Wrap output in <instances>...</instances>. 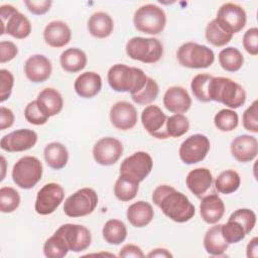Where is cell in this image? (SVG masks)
Masks as SVG:
<instances>
[{
    "label": "cell",
    "instance_id": "6da1fadb",
    "mask_svg": "<svg viewBox=\"0 0 258 258\" xmlns=\"http://www.w3.org/2000/svg\"><path fill=\"white\" fill-rule=\"evenodd\" d=\"M152 202L167 218L176 223L188 222L196 214L195 206L188 198L167 184L158 185L153 190Z\"/></svg>",
    "mask_w": 258,
    "mask_h": 258
},
{
    "label": "cell",
    "instance_id": "7a4b0ae2",
    "mask_svg": "<svg viewBox=\"0 0 258 258\" xmlns=\"http://www.w3.org/2000/svg\"><path fill=\"white\" fill-rule=\"evenodd\" d=\"M147 78L141 69L128 67L124 63L112 66L107 75L112 90L120 93H130L131 95L139 92L145 86Z\"/></svg>",
    "mask_w": 258,
    "mask_h": 258
},
{
    "label": "cell",
    "instance_id": "3957f363",
    "mask_svg": "<svg viewBox=\"0 0 258 258\" xmlns=\"http://www.w3.org/2000/svg\"><path fill=\"white\" fill-rule=\"evenodd\" d=\"M210 101H216L230 109L240 108L245 104L246 92L235 81L225 77H213L209 87Z\"/></svg>",
    "mask_w": 258,
    "mask_h": 258
},
{
    "label": "cell",
    "instance_id": "277c9868",
    "mask_svg": "<svg viewBox=\"0 0 258 258\" xmlns=\"http://www.w3.org/2000/svg\"><path fill=\"white\" fill-rule=\"evenodd\" d=\"M125 49L130 58L144 63L157 62L163 54L162 43L154 37H132L127 41Z\"/></svg>",
    "mask_w": 258,
    "mask_h": 258
},
{
    "label": "cell",
    "instance_id": "5b68a950",
    "mask_svg": "<svg viewBox=\"0 0 258 258\" xmlns=\"http://www.w3.org/2000/svg\"><path fill=\"white\" fill-rule=\"evenodd\" d=\"M133 23L138 31L155 35L164 29L166 15L159 6L155 4H145L135 11Z\"/></svg>",
    "mask_w": 258,
    "mask_h": 258
},
{
    "label": "cell",
    "instance_id": "8992f818",
    "mask_svg": "<svg viewBox=\"0 0 258 258\" xmlns=\"http://www.w3.org/2000/svg\"><path fill=\"white\" fill-rule=\"evenodd\" d=\"M176 57L182 67L188 69H207L215 61V53L210 47L191 41L178 47Z\"/></svg>",
    "mask_w": 258,
    "mask_h": 258
},
{
    "label": "cell",
    "instance_id": "52a82bcc",
    "mask_svg": "<svg viewBox=\"0 0 258 258\" xmlns=\"http://www.w3.org/2000/svg\"><path fill=\"white\" fill-rule=\"evenodd\" d=\"M1 17V35L9 34L17 39H24L31 32V23L29 19L20 13L14 6L4 4L0 7Z\"/></svg>",
    "mask_w": 258,
    "mask_h": 258
},
{
    "label": "cell",
    "instance_id": "ba28073f",
    "mask_svg": "<svg viewBox=\"0 0 258 258\" xmlns=\"http://www.w3.org/2000/svg\"><path fill=\"white\" fill-rule=\"evenodd\" d=\"M42 163L35 156H23L13 166L12 179L23 189L32 188L42 176Z\"/></svg>",
    "mask_w": 258,
    "mask_h": 258
},
{
    "label": "cell",
    "instance_id": "9c48e42d",
    "mask_svg": "<svg viewBox=\"0 0 258 258\" xmlns=\"http://www.w3.org/2000/svg\"><path fill=\"white\" fill-rule=\"evenodd\" d=\"M98 205V195L91 187H83L71 195L63 205V212L70 218L85 217L94 212Z\"/></svg>",
    "mask_w": 258,
    "mask_h": 258
},
{
    "label": "cell",
    "instance_id": "30bf717a",
    "mask_svg": "<svg viewBox=\"0 0 258 258\" xmlns=\"http://www.w3.org/2000/svg\"><path fill=\"white\" fill-rule=\"evenodd\" d=\"M152 167L153 160L150 154L145 151H137L122 161L120 165V175L141 182L151 172Z\"/></svg>",
    "mask_w": 258,
    "mask_h": 258
},
{
    "label": "cell",
    "instance_id": "8fae6325",
    "mask_svg": "<svg viewBox=\"0 0 258 258\" xmlns=\"http://www.w3.org/2000/svg\"><path fill=\"white\" fill-rule=\"evenodd\" d=\"M218 25L230 34L241 31L247 22V15L244 8L235 3H224L218 10L215 18Z\"/></svg>",
    "mask_w": 258,
    "mask_h": 258
},
{
    "label": "cell",
    "instance_id": "7c38bea8",
    "mask_svg": "<svg viewBox=\"0 0 258 258\" xmlns=\"http://www.w3.org/2000/svg\"><path fill=\"white\" fill-rule=\"evenodd\" d=\"M64 199V189L55 182L44 184L37 192L34 210L37 214L46 216L52 214L62 203Z\"/></svg>",
    "mask_w": 258,
    "mask_h": 258
},
{
    "label": "cell",
    "instance_id": "4fadbf2b",
    "mask_svg": "<svg viewBox=\"0 0 258 258\" xmlns=\"http://www.w3.org/2000/svg\"><path fill=\"white\" fill-rule=\"evenodd\" d=\"M210 140L203 134H194L187 137L180 145L178 153L180 160L185 164H195L205 159L210 150Z\"/></svg>",
    "mask_w": 258,
    "mask_h": 258
},
{
    "label": "cell",
    "instance_id": "5bb4252c",
    "mask_svg": "<svg viewBox=\"0 0 258 258\" xmlns=\"http://www.w3.org/2000/svg\"><path fill=\"white\" fill-rule=\"evenodd\" d=\"M55 232L63 238L69 250L76 253L88 249L92 242L91 231L83 225L63 224Z\"/></svg>",
    "mask_w": 258,
    "mask_h": 258
},
{
    "label": "cell",
    "instance_id": "9a60e30c",
    "mask_svg": "<svg viewBox=\"0 0 258 258\" xmlns=\"http://www.w3.org/2000/svg\"><path fill=\"white\" fill-rule=\"evenodd\" d=\"M123 154V144L114 137H104L93 147V157L101 165L115 164Z\"/></svg>",
    "mask_w": 258,
    "mask_h": 258
},
{
    "label": "cell",
    "instance_id": "2e32d148",
    "mask_svg": "<svg viewBox=\"0 0 258 258\" xmlns=\"http://www.w3.org/2000/svg\"><path fill=\"white\" fill-rule=\"evenodd\" d=\"M167 116L156 105H149L141 113V122L144 129L154 138L166 139Z\"/></svg>",
    "mask_w": 258,
    "mask_h": 258
},
{
    "label": "cell",
    "instance_id": "e0dca14e",
    "mask_svg": "<svg viewBox=\"0 0 258 258\" xmlns=\"http://www.w3.org/2000/svg\"><path fill=\"white\" fill-rule=\"evenodd\" d=\"M37 142V134L31 129H18L4 135L0 147L7 152H21L31 149Z\"/></svg>",
    "mask_w": 258,
    "mask_h": 258
},
{
    "label": "cell",
    "instance_id": "ac0fdd59",
    "mask_svg": "<svg viewBox=\"0 0 258 258\" xmlns=\"http://www.w3.org/2000/svg\"><path fill=\"white\" fill-rule=\"evenodd\" d=\"M138 115L135 107L126 101L115 103L110 109V121L112 125L122 131L130 130L137 124Z\"/></svg>",
    "mask_w": 258,
    "mask_h": 258
},
{
    "label": "cell",
    "instance_id": "d6986e66",
    "mask_svg": "<svg viewBox=\"0 0 258 258\" xmlns=\"http://www.w3.org/2000/svg\"><path fill=\"white\" fill-rule=\"evenodd\" d=\"M233 157L239 162H250L254 160L258 153V141L256 137L242 134L235 137L230 145Z\"/></svg>",
    "mask_w": 258,
    "mask_h": 258
},
{
    "label": "cell",
    "instance_id": "ffe728a7",
    "mask_svg": "<svg viewBox=\"0 0 258 258\" xmlns=\"http://www.w3.org/2000/svg\"><path fill=\"white\" fill-rule=\"evenodd\" d=\"M52 72L50 60L43 54H33L24 63V74L32 83H43Z\"/></svg>",
    "mask_w": 258,
    "mask_h": 258
},
{
    "label": "cell",
    "instance_id": "44dd1931",
    "mask_svg": "<svg viewBox=\"0 0 258 258\" xmlns=\"http://www.w3.org/2000/svg\"><path fill=\"white\" fill-rule=\"evenodd\" d=\"M163 105L171 113L183 114L190 108L191 98L184 88L173 86L164 93Z\"/></svg>",
    "mask_w": 258,
    "mask_h": 258
},
{
    "label": "cell",
    "instance_id": "7402d4cb",
    "mask_svg": "<svg viewBox=\"0 0 258 258\" xmlns=\"http://www.w3.org/2000/svg\"><path fill=\"white\" fill-rule=\"evenodd\" d=\"M213 174L206 167H199L190 170L185 178L188 189L199 199L207 196L213 185Z\"/></svg>",
    "mask_w": 258,
    "mask_h": 258
},
{
    "label": "cell",
    "instance_id": "603a6c76",
    "mask_svg": "<svg viewBox=\"0 0 258 258\" xmlns=\"http://www.w3.org/2000/svg\"><path fill=\"white\" fill-rule=\"evenodd\" d=\"M71 28L60 20L49 22L43 30V39L51 47H62L71 41Z\"/></svg>",
    "mask_w": 258,
    "mask_h": 258
},
{
    "label": "cell",
    "instance_id": "cb8c5ba5",
    "mask_svg": "<svg viewBox=\"0 0 258 258\" xmlns=\"http://www.w3.org/2000/svg\"><path fill=\"white\" fill-rule=\"evenodd\" d=\"M200 213L207 224H217L225 214V204L217 194L207 195L202 198Z\"/></svg>",
    "mask_w": 258,
    "mask_h": 258
},
{
    "label": "cell",
    "instance_id": "d4e9b609",
    "mask_svg": "<svg viewBox=\"0 0 258 258\" xmlns=\"http://www.w3.org/2000/svg\"><path fill=\"white\" fill-rule=\"evenodd\" d=\"M74 88L80 97L86 99L94 98L102 89V78L95 72L82 73L76 79Z\"/></svg>",
    "mask_w": 258,
    "mask_h": 258
},
{
    "label": "cell",
    "instance_id": "484cf974",
    "mask_svg": "<svg viewBox=\"0 0 258 258\" xmlns=\"http://www.w3.org/2000/svg\"><path fill=\"white\" fill-rule=\"evenodd\" d=\"M127 220L135 228H143L150 224L154 217L152 206L144 201L133 203L127 209Z\"/></svg>",
    "mask_w": 258,
    "mask_h": 258
},
{
    "label": "cell",
    "instance_id": "4316f807",
    "mask_svg": "<svg viewBox=\"0 0 258 258\" xmlns=\"http://www.w3.org/2000/svg\"><path fill=\"white\" fill-rule=\"evenodd\" d=\"M114 29V21L106 12H95L88 19V30L97 38H106Z\"/></svg>",
    "mask_w": 258,
    "mask_h": 258
},
{
    "label": "cell",
    "instance_id": "83f0119b",
    "mask_svg": "<svg viewBox=\"0 0 258 258\" xmlns=\"http://www.w3.org/2000/svg\"><path fill=\"white\" fill-rule=\"evenodd\" d=\"M221 227L222 225L212 226L205 234L204 247L207 253L210 255H223L229 247V244L223 238Z\"/></svg>",
    "mask_w": 258,
    "mask_h": 258
},
{
    "label": "cell",
    "instance_id": "f1b7e54d",
    "mask_svg": "<svg viewBox=\"0 0 258 258\" xmlns=\"http://www.w3.org/2000/svg\"><path fill=\"white\" fill-rule=\"evenodd\" d=\"M87 55L84 50L71 47L61 52L59 57V62L62 68L68 73H78L85 69L87 66Z\"/></svg>",
    "mask_w": 258,
    "mask_h": 258
},
{
    "label": "cell",
    "instance_id": "f546056e",
    "mask_svg": "<svg viewBox=\"0 0 258 258\" xmlns=\"http://www.w3.org/2000/svg\"><path fill=\"white\" fill-rule=\"evenodd\" d=\"M36 100L49 117L57 115L63 107V100L60 93L53 88L43 89L38 94Z\"/></svg>",
    "mask_w": 258,
    "mask_h": 258
},
{
    "label": "cell",
    "instance_id": "4dcf8cb0",
    "mask_svg": "<svg viewBox=\"0 0 258 258\" xmlns=\"http://www.w3.org/2000/svg\"><path fill=\"white\" fill-rule=\"evenodd\" d=\"M44 159L47 165L52 169L63 168L69 161V152L67 147L59 142H50L44 147Z\"/></svg>",
    "mask_w": 258,
    "mask_h": 258
},
{
    "label": "cell",
    "instance_id": "1f68e13d",
    "mask_svg": "<svg viewBox=\"0 0 258 258\" xmlns=\"http://www.w3.org/2000/svg\"><path fill=\"white\" fill-rule=\"evenodd\" d=\"M102 234L107 243L111 245H120L127 238V228L122 221L111 219L103 226Z\"/></svg>",
    "mask_w": 258,
    "mask_h": 258
},
{
    "label": "cell",
    "instance_id": "d6a6232c",
    "mask_svg": "<svg viewBox=\"0 0 258 258\" xmlns=\"http://www.w3.org/2000/svg\"><path fill=\"white\" fill-rule=\"evenodd\" d=\"M219 62L223 70L235 73L242 68L244 56L237 47L228 46L219 52Z\"/></svg>",
    "mask_w": 258,
    "mask_h": 258
},
{
    "label": "cell",
    "instance_id": "836d02e7",
    "mask_svg": "<svg viewBox=\"0 0 258 258\" xmlns=\"http://www.w3.org/2000/svg\"><path fill=\"white\" fill-rule=\"evenodd\" d=\"M241 184V177L239 173L232 169L222 171L215 180L216 189L224 195L235 192Z\"/></svg>",
    "mask_w": 258,
    "mask_h": 258
},
{
    "label": "cell",
    "instance_id": "e575fe53",
    "mask_svg": "<svg viewBox=\"0 0 258 258\" xmlns=\"http://www.w3.org/2000/svg\"><path fill=\"white\" fill-rule=\"evenodd\" d=\"M139 189V182L120 175L114 185V194L116 198L121 202H129L133 200Z\"/></svg>",
    "mask_w": 258,
    "mask_h": 258
},
{
    "label": "cell",
    "instance_id": "d590c367",
    "mask_svg": "<svg viewBox=\"0 0 258 258\" xmlns=\"http://www.w3.org/2000/svg\"><path fill=\"white\" fill-rule=\"evenodd\" d=\"M69 247L63 238L54 232L43 245V254L47 258H62L69 252Z\"/></svg>",
    "mask_w": 258,
    "mask_h": 258
},
{
    "label": "cell",
    "instance_id": "8d00e7d4",
    "mask_svg": "<svg viewBox=\"0 0 258 258\" xmlns=\"http://www.w3.org/2000/svg\"><path fill=\"white\" fill-rule=\"evenodd\" d=\"M206 38L207 41L209 43H211L214 46H224L226 44H228L233 35L226 32L225 30H223L217 23V21L215 19H213L212 21H210L206 27Z\"/></svg>",
    "mask_w": 258,
    "mask_h": 258
},
{
    "label": "cell",
    "instance_id": "74e56055",
    "mask_svg": "<svg viewBox=\"0 0 258 258\" xmlns=\"http://www.w3.org/2000/svg\"><path fill=\"white\" fill-rule=\"evenodd\" d=\"M215 126L223 132H230L237 128L239 116L232 109H222L214 117Z\"/></svg>",
    "mask_w": 258,
    "mask_h": 258
},
{
    "label": "cell",
    "instance_id": "f35d334b",
    "mask_svg": "<svg viewBox=\"0 0 258 258\" xmlns=\"http://www.w3.org/2000/svg\"><path fill=\"white\" fill-rule=\"evenodd\" d=\"M159 93V87L155 80L147 78L145 86L137 93L131 95L133 102L138 105H148L156 100Z\"/></svg>",
    "mask_w": 258,
    "mask_h": 258
},
{
    "label": "cell",
    "instance_id": "ab89813d",
    "mask_svg": "<svg viewBox=\"0 0 258 258\" xmlns=\"http://www.w3.org/2000/svg\"><path fill=\"white\" fill-rule=\"evenodd\" d=\"M213 76L208 74H199L194 77L190 83V89L196 97L201 102H210L209 87Z\"/></svg>",
    "mask_w": 258,
    "mask_h": 258
},
{
    "label": "cell",
    "instance_id": "60d3db41",
    "mask_svg": "<svg viewBox=\"0 0 258 258\" xmlns=\"http://www.w3.org/2000/svg\"><path fill=\"white\" fill-rule=\"evenodd\" d=\"M189 129V121L183 114H174L167 117L166 131L169 137L177 138L184 135Z\"/></svg>",
    "mask_w": 258,
    "mask_h": 258
},
{
    "label": "cell",
    "instance_id": "b9f144b4",
    "mask_svg": "<svg viewBox=\"0 0 258 258\" xmlns=\"http://www.w3.org/2000/svg\"><path fill=\"white\" fill-rule=\"evenodd\" d=\"M20 205V196L18 191L11 186H2L0 188V211L2 213H12Z\"/></svg>",
    "mask_w": 258,
    "mask_h": 258
},
{
    "label": "cell",
    "instance_id": "7bdbcfd3",
    "mask_svg": "<svg viewBox=\"0 0 258 258\" xmlns=\"http://www.w3.org/2000/svg\"><path fill=\"white\" fill-rule=\"evenodd\" d=\"M221 231L223 238L229 245L239 243L246 237L244 228L238 222L233 220H228L226 224H222Z\"/></svg>",
    "mask_w": 258,
    "mask_h": 258
},
{
    "label": "cell",
    "instance_id": "ee69618b",
    "mask_svg": "<svg viewBox=\"0 0 258 258\" xmlns=\"http://www.w3.org/2000/svg\"><path fill=\"white\" fill-rule=\"evenodd\" d=\"M24 117L26 121L33 125H43L48 121L49 118L37 100L31 101L26 105L24 109Z\"/></svg>",
    "mask_w": 258,
    "mask_h": 258
},
{
    "label": "cell",
    "instance_id": "f6af8a7d",
    "mask_svg": "<svg viewBox=\"0 0 258 258\" xmlns=\"http://www.w3.org/2000/svg\"><path fill=\"white\" fill-rule=\"evenodd\" d=\"M228 220L238 222L244 228L246 235H248L256 225V214L250 209H238L231 214Z\"/></svg>",
    "mask_w": 258,
    "mask_h": 258
},
{
    "label": "cell",
    "instance_id": "bcb514c9",
    "mask_svg": "<svg viewBox=\"0 0 258 258\" xmlns=\"http://www.w3.org/2000/svg\"><path fill=\"white\" fill-rule=\"evenodd\" d=\"M243 127L253 133L258 132V101L255 100L243 113Z\"/></svg>",
    "mask_w": 258,
    "mask_h": 258
},
{
    "label": "cell",
    "instance_id": "7dc6e473",
    "mask_svg": "<svg viewBox=\"0 0 258 258\" xmlns=\"http://www.w3.org/2000/svg\"><path fill=\"white\" fill-rule=\"evenodd\" d=\"M14 85L13 75L5 69L0 70V102L6 101L12 93V88Z\"/></svg>",
    "mask_w": 258,
    "mask_h": 258
},
{
    "label": "cell",
    "instance_id": "c3c4849f",
    "mask_svg": "<svg viewBox=\"0 0 258 258\" xmlns=\"http://www.w3.org/2000/svg\"><path fill=\"white\" fill-rule=\"evenodd\" d=\"M243 46L251 55L258 54V29L257 27L249 28L243 35Z\"/></svg>",
    "mask_w": 258,
    "mask_h": 258
},
{
    "label": "cell",
    "instance_id": "681fc988",
    "mask_svg": "<svg viewBox=\"0 0 258 258\" xmlns=\"http://www.w3.org/2000/svg\"><path fill=\"white\" fill-rule=\"evenodd\" d=\"M18 53L17 46L9 40H2L0 42V62L4 63L12 60Z\"/></svg>",
    "mask_w": 258,
    "mask_h": 258
},
{
    "label": "cell",
    "instance_id": "f907efd6",
    "mask_svg": "<svg viewBox=\"0 0 258 258\" xmlns=\"http://www.w3.org/2000/svg\"><path fill=\"white\" fill-rule=\"evenodd\" d=\"M24 4L32 14L43 15L50 9L52 1H50V0H39V1L25 0Z\"/></svg>",
    "mask_w": 258,
    "mask_h": 258
},
{
    "label": "cell",
    "instance_id": "816d5d0a",
    "mask_svg": "<svg viewBox=\"0 0 258 258\" xmlns=\"http://www.w3.org/2000/svg\"><path fill=\"white\" fill-rule=\"evenodd\" d=\"M118 256L123 258H128V257L140 258V257H144V253L139 246L134 244H126L120 249Z\"/></svg>",
    "mask_w": 258,
    "mask_h": 258
},
{
    "label": "cell",
    "instance_id": "f5cc1de1",
    "mask_svg": "<svg viewBox=\"0 0 258 258\" xmlns=\"http://www.w3.org/2000/svg\"><path fill=\"white\" fill-rule=\"evenodd\" d=\"M14 114L12 110L4 106L0 107V130L10 128L14 123Z\"/></svg>",
    "mask_w": 258,
    "mask_h": 258
},
{
    "label": "cell",
    "instance_id": "db71d44e",
    "mask_svg": "<svg viewBox=\"0 0 258 258\" xmlns=\"http://www.w3.org/2000/svg\"><path fill=\"white\" fill-rule=\"evenodd\" d=\"M246 255L248 258H257L258 256V238L254 237L250 240L246 248Z\"/></svg>",
    "mask_w": 258,
    "mask_h": 258
},
{
    "label": "cell",
    "instance_id": "11a10c76",
    "mask_svg": "<svg viewBox=\"0 0 258 258\" xmlns=\"http://www.w3.org/2000/svg\"><path fill=\"white\" fill-rule=\"evenodd\" d=\"M173 255L165 248H155L147 254V257H161V258H171Z\"/></svg>",
    "mask_w": 258,
    "mask_h": 258
},
{
    "label": "cell",
    "instance_id": "9f6ffc18",
    "mask_svg": "<svg viewBox=\"0 0 258 258\" xmlns=\"http://www.w3.org/2000/svg\"><path fill=\"white\" fill-rule=\"evenodd\" d=\"M1 165H2V175H1V180L4 179V176H5V164H6V161H5V158L4 156H1Z\"/></svg>",
    "mask_w": 258,
    "mask_h": 258
}]
</instances>
